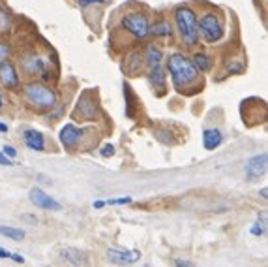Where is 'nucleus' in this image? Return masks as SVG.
<instances>
[{
  "mask_svg": "<svg viewBox=\"0 0 268 267\" xmlns=\"http://www.w3.org/2000/svg\"><path fill=\"white\" fill-rule=\"evenodd\" d=\"M23 70L28 76H43L45 79H47V74H49L45 58L41 55H34V53L23 58Z\"/></svg>",
  "mask_w": 268,
  "mask_h": 267,
  "instance_id": "nucleus-11",
  "label": "nucleus"
},
{
  "mask_svg": "<svg viewBox=\"0 0 268 267\" xmlns=\"http://www.w3.org/2000/svg\"><path fill=\"white\" fill-rule=\"evenodd\" d=\"M100 154L103 158H109V156H113L115 154V147L111 145V143H105L103 147H101V150H100Z\"/></svg>",
  "mask_w": 268,
  "mask_h": 267,
  "instance_id": "nucleus-25",
  "label": "nucleus"
},
{
  "mask_svg": "<svg viewBox=\"0 0 268 267\" xmlns=\"http://www.w3.org/2000/svg\"><path fill=\"white\" fill-rule=\"evenodd\" d=\"M192 64L195 66V70L197 72H201V74H208V72L212 70V66H214V60H212V56L205 55V53H195Z\"/></svg>",
  "mask_w": 268,
  "mask_h": 267,
  "instance_id": "nucleus-15",
  "label": "nucleus"
},
{
  "mask_svg": "<svg viewBox=\"0 0 268 267\" xmlns=\"http://www.w3.org/2000/svg\"><path fill=\"white\" fill-rule=\"evenodd\" d=\"M265 232H267V212H261L259 220H257L252 228H250V234L255 236V237H261Z\"/></svg>",
  "mask_w": 268,
  "mask_h": 267,
  "instance_id": "nucleus-21",
  "label": "nucleus"
},
{
  "mask_svg": "<svg viewBox=\"0 0 268 267\" xmlns=\"http://www.w3.org/2000/svg\"><path fill=\"white\" fill-rule=\"evenodd\" d=\"M83 130L81 128H77L75 124H64L60 128V134H58V138H60V143L66 147L68 150H73L81 143L83 140Z\"/></svg>",
  "mask_w": 268,
  "mask_h": 267,
  "instance_id": "nucleus-9",
  "label": "nucleus"
},
{
  "mask_svg": "<svg viewBox=\"0 0 268 267\" xmlns=\"http://www.w3.org/2000/svg\"><path fill=\"white\" fill-rule=\"evenodd\" d=\"M175 24L176 30L180 34V38L184 40L186 46L193 48L195 44H199V28H197V16L192 8H180L175 10Z\"/></svg>",
  "mask_w": 268,
  "mask_h": 267,
  "instance_id": "nucleus-3",
  "label": "nucleus"
},
{
  "mask_svg": "<svg viewBox=\"0 0 268 267\" xmlns=\"http://www.w3.org/2000/svg\"><path fill=\"white\" fill-rule=\"evenodd\" d=\"M148 34H152L156 38H167V36L173 34V28H171V24L167 21L160 19V21H156L154 24H150V32Z\"/></svg>",
  "mask_w": 268,
  "mask_h": 267,
  "instance_id": "nucleus-16",
  "label": "nucleus"
},
{
  "mask_svg": "<svg viewBox=\"0 0 268 267\" xmlns=\"http://www.w3.org/2000/svg\"><path fill=\"white\" fill-rule=\"evenodd\" d=\"M267 192H268L267 188H263V190H261V198H263V200H267V198H268V194H267Z\"/></svg>",
  "mask_w": 268,
  "mask_h": 267,
  "instance_id": "nucleus-32",
  "label": "nucleus"
},
{
  "mask_svg": "<svg viewBox=\"0 0 268 267\" xmlns=\"http://www.w3.org/2000/svg\"><path fill=\"white\" fill-rule=\"evenodd\" d=\"M223 142V134L220 128H207L203 132V145L207 150H214L218 149Z\"/></svg>",
  "mask_w": 268,
  "mask_h": 267,
  "instance_id": "nucleus-13",
  "label": "nucleus"
},
{
  "mask_svg": "<svg viewBox=\"0 0 268 267\" xmlns=\"http://www.w3.org/2000/svg\"><path fill=\"white\" fill-rule=\"evenodd\" d=\"M0 236H4L6 239H11V241H23L24 239V230L21 228H13V226H4L0 224Z\"/></svg>",
  "mask_w": 268,
  "mask_h": 267,
  "instance_id": "nucleus-18",
  "label": "nucleus"
},
{
  "mask_svg": "<svg viewBox=\"0 0 268 267\" xmlns=\"http://www.w3.org/2000/svg\"><path fill=\"white\" fill-rule=\"evenodd\" d=\"M62 260H66L71 267H83L84 266V254L75 246H64L60 250Z\"/></svg>",
  "mask_w": 268,
  "mask_h": 267,
  "instance_id": "nucleus-14",
  "label": "nucleus"
},
{
  "mask_svg": "<svg viewBox=\"0 0 268 267\" xmlns=\"http://www.w3.org/2000/svg\"><path fill=\"white\" fill-rule=\"evenodd\" d=\"M175 266L176 267H195L192 262H188V260H180V258L175 260Z\"/></svg>",
  "mask_w": 268,
  "mask_h": 267,
  "instance_id": "nucleus-29",
  "label": "nucleus"
},
{
  "mask_svg": "<svg viewBox=\"0 0 268 267\" xmlns=\"http://www.w3.org/2000/svg\"><path fill=\"white\" fill-rule=\"evenodd\" d=\"M9 53H11V49H9V44H6V42H0V62L8 60Z\"/></svg>",
  "mask_w": 268,
  "mask_h": 267,
  "instance_id": "nucleus-24",
  "label": "nucleus"
},
{
  "mask_svg": "<svg viewBox=\"0 0 268 267\" xmlns=\"http://www.w3.org/2000/svg\"><path fill=\"white\" fill-rule=\"evenodd\" d=\"M23 96L26 98V102L36 106L38 110H53L58 104V94L56 90L51 88L45 83L39 81H30L23 86Z\"/></svg>",
  "mask_w": 268,
  "mask_h": 267,
  "instance_id": "nucleus-2",
  "label": "nucleus"
},
{
  "mask_svg": "<svg viewBox=\"0 0 268 267\" xmlns=\"http://www.w3.org/2000/svg\"><path fill=\"white\" fill-rule=\"evenodd\" d=\"M267 168H268V154L267 152H261V154H255L248 160V164H246V177L253 181V179H259L263 177L265 173H267Z\"/></svg>",
  "mask_w": 268,
  "mask_h": 267,
  "instance_id": "nucleus-7",
  "label": "nucleus"
},
{
  "mask_svg": "<svg viewBox=\"0 0 268 267\" xmlns=\"http://www.w3.org/2000/svg\"><path fill=\"white\" fill-rule=\"evenodd\" d=\"M0 260H11V262H17V264H24V258L17 252H9L8 248L0 246Z\"/></svg>",
  "mask_w": 268,
  "mask_h": 267,
  "instance_id": "nucleus-22",
  "label": "nucleus"
},
{
  "mask_svg": "<svg viewBox=\"0 0 268 267\" xmlns=\"http://www.w3.org/2000/svg\"><path fill=\"white\" fill-rule=\"evenodd\" d=\"M0 132H4V134L8 132V126L4 124V122H0Z\"/></svg>",
  "mask_w": 268,
  "mask_h": 267,
  "instance_id": "nucleus-31",
  "label": "nucleus"
},
{
  "mask_svg": "<svg viewBox=\"0 0 268 267\" xmlns=\"http://www.w3.org/2000/svg\"><path fill=\"white\" fill-rule=\"evenodd\" d=\"M145 58L148 66L154 68V66H160L161 64V58H163V53H161V49L158 46H148L145 51Z\"/></svg>",
  "mask_w": 268,
  "mask_h": 267,
  "instance_id": "nucleus-17",
  "label": "nucleus"
},
{
  "mask_svg": "<svg viewBox=\"0 0 268 267\" xmlns=\"http://www.w3.org/2000/svg\"><path fill=\"white\" fill-rule=\"evenodd\" d=\"M9 30V17L6 14V10L0 6V32Z\"/></svg>",
  "mask_w": 268,
  "mask_h": 267,
  "instance_id": "nucleus-23",
  "label": "nucleus"
},
{
  "mask_svg": "<svg viewBox=\"0 0 268 267\" xmlns=\"http://www.w3.org/2000/svg\"><path fill=\"white\" fill-rule=\"evenodd\" d=\"M131 204V198H113V200H100V202H94V209H101V207H107V205H128Z\"/></svg>",
  "mask_w": 268,
  "mask_h": 267,
  "instance_id": "nucleus-20",
  "label": "nucleus"
},
{
  "mask_svg": "<svg viewBox=\"0 0 268 267\" xmlns=\"http://www.w3.org/2000/svg\"><path fill=\"white\" fill-rule=\"evenodd\" d=\"M167 72L176 90H184L188 86H192L199 76V72L192 64V58L180 53H175L167 58Z\"/></svg>",
  "mask_w": 268,
  "mask_h": 267,
  "instance_id": "nucleus-1",
  "label": "nucleus"
},
{
  "mask_svg": "<svg viewBox=\"0 0 268 267\" xmlns=\"http://www.w3.org/2000/svg\"><path fill=\"white\" fill-rule=\"evenodd\" d=\"M0 166H6V168H11V166H15L13 162H11V158H8L6 154H2L0 152Z\"/></svg>",
  "mask_w": 268,
  "mask_h": 267,
  "instance_id": "nucleus-28",
  "label": "nucleus"
},
{
  "mask_svg": "<svg viewBox=\"0 0 268 267\" xmlns=\"http://www.w3.org/2000/svg\"><path fill=\"white\" fill-rule=\"evenodd\" d=\"M120 26H122L128 34H131L135 40L146 38L148 32H150V21H148V17H146L145 14H141V12H128L126 16H122Z\"/></svg>",
  "mask_w": 268,
  "mask_h": 267,
  "instance_id": "nucleus-5",
  "label": "nucleus"
},
{
  "mask_svg": "<svg viewBox=\"0 0 268 267\" xmlns=\"http://www.w3.org/2000/svg\"><path fill=\"white\" fill-rule=\"evenodd\" d=\"M2 154H6L8 158H15L17 156V150L11 147V145H4L2 147Z\"/></svg>",
  "mask_w": 268,
  "mask_h": 267,
  "instance_id": "nucleus-26",
  "label": "nucleus"
},
{
  "mask_svg": "<svg viewBox=\"0 0 268 267\" xmlns=\"http://www.w3.org/2000/svg\"><path fill=\"white\" fill-rule=\"evenodd\" d=\"M23 142L30 150H36V152H43L45 150V138L38 130H26L23 134Z\"/></svg>",
  "mask_w": 268,
  "mask_h": 267,
  "instance_id": "nucleus-12",
  "label": "nucleus"
},
{
  "mask_svg": "<svg viewBox=\"0 0 268 267\" xmlns=\"http://www.w3.org/2000/svg\"><path fill=\"white\" fill-rule=\"evenodd\" d=\"M107 0H77L79 6H92V4H103Z\"/></svg>",
  "mask_w": 268,
  "mask_h": 267,
  "instance_id": "nucleus-27",
  "label": "nucleus"
},
{
  "mask_svg": "<svg viewBox=\"0 0 268 267\" xmlns=\"http://www.w3.org/2000/svg\"><path fill=\"white\" fill-rule=\"evenodd\" d=\"M141 258L139 250H120V248H109L107 260L115 266H133Z\"/></svg>",
  "mask_w": 268,
  "mask_h": 267,
  "instance_id": "nucleus-10",
  "label": "nucleus"
},
{
  "mask_svg": "<svg viewBox=\"0 0 268 267\" xmlns=\"http://www.w3.org/2000/svg\"><path fill=\"white\" fill-rule=\"evenodd\" d=\"M197 28H199V36H203L207 44H218L225 36V26H223L222 17L214 12L203 14L197 21Z\"/></svg>",
  "mask_w": 268,
  "mask_h": 267,
  "instance_id": "nucleus-4",
  "label": "nucleus"
},
{
  "mask_svg": "<svg viewBox=\"0 0 268 267\" xmlns=\"http://www.w3.org/2000/svg\"><path fill=\"white\" fill-rule=\"evenodd\" d=\"M23 218H24V220H30V222H34V224H36V220H38L36 216H32V214H24Z\"/></svg>",
  "mask_w": 268,
  "mask_h": 267,
  "instance_id": "nucleus-30",
  "label": "nucleus"
},
{
  "mask_svg": "<svg viewBox=\"0 0 268 267\" xmlns=\"http://www.w3.org/2000/svg\"><path fill=\"white\" fill-rule=\"evenodd\" d=\"M148 79H150V83H152L154 86H158V88H163V86H165V70L161 68V64L150 68Z\"/></svg>",
  "mask_w": 268,
  "mask_h": 267,
  "instance_id": "nucleus-19",
  "label": "nucleus"
},
{
  "mask_svg": "<svg viewBox=\"0 0 268 267\" xmlns=\"http://www.w3.org/2000/svg\"><path fill=\"white\" fill-rule=\"evenodd\" d=\"M28 200H30L38 209H43V211H60L62 209V205L58 204L54 198L45 194L41 188H32L30 192H28Z\"/></svg>",
  "mask_w": 268,
  "mask_h": 267,
  "instance_id": "nucleus-6",
  "label": "nucleus"
},
{
  "mask_svg": "<svg viewBox=\"0 0 268 267\" xmlns=\"http://www.w3.org/2000/svg\"><path fill=\"white\" fill-rule=\"evenodd\" d=\"M0 83L9 88V90H17L19 88V72H17L15 64L11 60H4L0 62Z\"/></svg>",
  "mask_w": 268,
  "mask_h": 267,
  "instance_id": "nucleus-8",
  "label": "nucleus"
},
{
  "mask_svg": "<svg viewBox=\"0 0 268 267\" xmlns=\"http://www.w3.org/2000/svg\"><path fill=\"white\" fill-rule=\"evenodd\" d=\"M2 106H4V96H2V92H0V110H2Z\"/></svg>",
  "mask_w": 268,
  "mask_h": 267,
  "instance_id": "nucleus-33",
  "label": "nucleus"
}]
</instances>
